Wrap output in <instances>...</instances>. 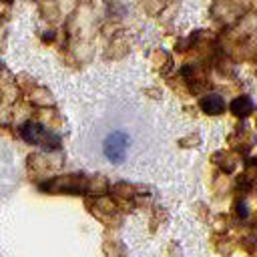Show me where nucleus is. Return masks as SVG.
<instances>
[{
	"label": "nucleus",
	"mask_w": 257,
	"mask_h": 257,
	"mask_svg": "<svg viewBox=\"0 0 257 257\" xmlns=\"http://www.w3.org/2000/svg\"><path fill=\"white\" fill-rule=\"evenodd\" d=\"M137 147V131L126 122L120 108L102 112L82 135L80 151L90 163L124 165Z\"/></svg>",
	"instance_id": "nucleus-1"
},
{
	"label": "nucleus",
	"mask_w": 257,
	"mask_h": 257,
	"mask_svg": "<svg viewBox=\"0 0 257 257\" xmlns=\"http://www.w3.org/2000/svg\"><path fill=\"white\" fill-rule=\"evenodd\" d=\"M20 135L30 145H40L44 149H58L60 147V137L50 133L48 128H44L38 122H26L20 131Z\"/></svg>",
	"instance_id": "nucleus-2"
},
{
	"label": "nucleus",
	"mask_w": 257,
	"mask_h": 257,
	"mask_svg": "<svg viewBox=\"0 0 257 257\" xmlns=\"http://www.w3.org/2000/svg\"><path fill=\"white\" fill-rule=\"evenodd\" d=\"M201 106H203L205 112L217 114V112L223 110V98H221L219 94H209V96H205V98L201 100Z\"/></svg>",
	"instance_id": "nucleus-3"
},
{
	"label": "nucleus",
	"mask_w": 257,
	"mask_h": 257,
	"mask_svg": "<svg viewBox=\"0 0 257 257\" xmlns=\"http://www.w3.org/2000/svg\"><path fill=\"white\" fill-rule=\"evenodd\" d=\"M249 108H251V102H249L247 98H239V100L233 102V110H235L237 114H245Z\"/></svg>",
	"instance_id": "nucleus-4"
}]
</instances>
